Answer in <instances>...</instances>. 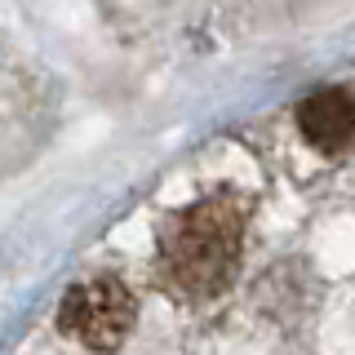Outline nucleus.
Here are the masks:
<instances>
[{
	"label": "nucleus",
	"mask_w": 355,
	"mask_h": 355,
	"mask_svg": "<svg viewBox=\"0 0 355 355\" xmlns=\"http://www.w3.org/2000/svg\"><path fill=\"white\" fill-rule=\"evenodd\" d=\"M133 315H138L133 293L116 275H103V280H85V284L67 288V297L58 306V329L67 338H76L80 347L111 351L133 329Z\"/></svg>",
	"instance_id": "nucleus-2"
},
{
	"label": "nucleus",
	"mask_w": 355,
	"mask_h": 355,
	"mask_svg": "<svg viewBox=\"0 0 355 355\" xmlns=\"http://www.w3.org/2000/svg\"><path fill=\"white\" fill-rule=\"evenodd\" d=\"M244 240V205L231 196H209L182 209L164 231V271L191 297H209L231 280Z\"/></svg>",
	"instance_id": "nucleus-1"
},
{
	"label": "nucleus",
	"mask_w": 355,
	"mask_h": 355,
	"mask_svg": "<svg viewBox=\"0 0 355 355\" xmlns=\"http://www.w3.org/2000/svg\"><path fill=\"white\" fill-rule=\"evenodd\" d=\"M297 129L311 147L338 151L355 138V94L351 89H320V94L302 98L297 107Z\"/></svg>",
	"instance_id": "nucleus-3"
}]
</instances>
